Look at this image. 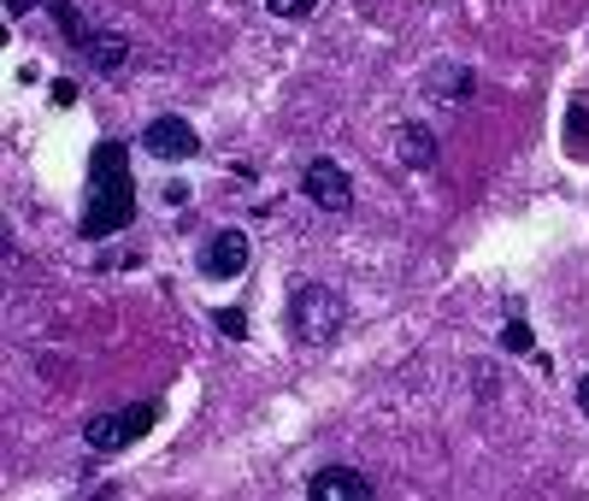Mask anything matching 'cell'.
Wrapping results in <instances>:
<instances>
[{
  "mask_svg": "<svg viewBox=\"0 0 589 501\" xmlns=\"http://www.w3.org/2000/svg\"><path fill=\"white\" fill-rule=\"evenodd\" d=\"M47 95H54V107H77V83L72 77H54V89H47Z\"/></svg>",
  "mask_w": 589,
  "mask_h": 501,
  "instance_id": "15",
  "label": "cell"
},
{
  "mask_svg": "<svg viewBox=\"0 0 589 501\" xmlns=\"http://www.w3.org/2000/svg\"><path fill=\"white\" fill-rule=\"evenodd\" d=\"M195 266H201V278H213V284H231V278H242L248 271V236L236 231H213L201 242V254H195Z\"/></svg>",
  "mask_w": 589,
  "mask_h": 501,
  "instance_id": "4",
  "label": "cell"
},
{
  "mask_svg": "<svg viewBox=\"0 0 589 501\" xmlns=\"http://www.w3.org/2000/svg\"><path fill=\"white\" fill-rule=\"evenodd\" d=\"M583 136H589V107L578 100V107H571V142H583Z\"/></svg>",
  "mask_w": 589,
  "mask_h": 501,
  "instance_id": "16",
  "label": "cell"
},
{
  "mask_svg": "<svg viewBox=\"0 0 589 501\" xmlns=\"http://www.w3.org/2000/svg\"><path fill=\"white\" fill-rule=\"evenodd\" d=\"M342 319H349V307H342V296L331 284H294L289 289V331L301 342H331L342 331Z\"/></svg>",
  "mask_w": 589,
  "mask_h": 501,
  "instance_id": "2",
  "label": "cell"
},
{
  "mask_svg": "<svg viewBox=\"0 0 589 501\" xmlns=\"http://www.w3.org/2000/svg\"><path fill=\"white\" fill-rule=\"evenodd\" d=\"M83 54L95 60V72H118V65H125V42H118V36H100V30H89V47H83Z\"/></svg>",
  "mask_w": 589,
  "mask_h": 501,
  "instance_id": "10",
  "label": "cell"
},
{
  "mask_svg": "<svg viewBox=\"0 0 589 501\" xmlns=\"http://www.w3.org/2000/svg\"><path fill=\"white\" fill-rule=\"evenodd\" d=\"M47 12H54V19H60L65 42H72V47H89V24L77 19V7H72V0H47Z\"/></svg>",
  "mask_w": 589,
  "mask_h": 501,
  "instance_id": "11",
  "label": "cell"
},
{
  "mask_svg": "<svg viewBox=\"0 0 589 501\" xmlns=\"http://www.w3.org/2000/svg\"><path fill=\"white\" fill-rule=\"evenodd\" d=\"M472 89H478V77L465 72V65H437V72H430V95H437L442 107H460Z\"/></svg>",
  "mask_w": 589,
  "mask_h": 501,
  "instance_id": "9",
  "label": "cell"
},
{
  "mask_svg": "<svg viewBox=\"0 0 589 501\" xmlns=\"http://www.w3.org/2000/svg\"><path fill=\"white\" fill-rule=\"evenodd\" d=\"M277 19H307V12H319V0H266Z\"/></svg>",
  "mask_w": 589,
  "mask_h": 501,
  "instance_id": "14",
  "label": "cell"
},
{
  "mask_svg": "<svg viewBox=\"0 0 589 501\" xmlns=\"http://www.w3.org/2000/svg\"><path fill=\"white\" fill-rule=\"evenodd\" d=\"M395 160H401L407 171H430V166H437V136H430V125H401V130H395Z\"/></svg>",
  "mask_w": 589,
  "mask_h": 501,
  "instance_id": "8",
  "label": "cell"
},
{
  "mask_svg": "<svg viewBox=\"0 0 589 501\" xmlns=\"http://www.w3.org/2000/svg\"><path fill=\"white\" fill-rule=\"evenodd\" d=\"M7 12H12V19H24V12H30V0H7Z\"/></svg>",
  "mask_w": 589,
  "mask_h": 501,
  "instance_id": "18",
  "label": "cell"
},
{
  "mask_svg": "<svg viewBox=\"0 0 589 501\" xmlns=\"http://www.w3.org/2000/svg\"><path fill=\"white\" fill-rule=\"evenodd\" d=\"M142 148L153 153V160H195V153H201V136H195V125H189V118L160 113V118H148Z\"/></svg>",
  "mask_w": 589,
  "mask_h": 501,
  "instance_id": "6",
  "label": "cell"
},
{
  "mask_svg": "<svg viewBox=\"0 0 589 501\" xmlns=\"http://www.w3.org/2000/svg\"><path fill=\"white\" fill-rule=\"evenodd\" d=\"M501 349H507V354H531V349H536L531 324H525V319H507V331H501Z\"/></svg>",
  "mask_w": 589,
  "mask_h": 501,
  "instance_id": "12",
  "label": "cell"
},
{
  "mask_svg": "<svg viewBox=\"0 0 589 501\" xmlns=\"http://www.w3.org/2000/svg\"><path fill=\"white\" fill-rule=\"evenodd\" d=\"M578 407H583V413H589V372H583V377H578Z\"/></svg>",
  "mask_w": 589,
  "mask_h": 501,
  "instance_id": "17",
  "label": "cell"
},
{
  "mask_svg": "<svg viewBox=\"0 0 589 501\" xmlns=\"http://www.w3.org/2000/svg\"><path fill=\"white\" fill-rule=\"evenodd\" d=\"M213 324H218L224 337H236V342L248 337V313H242V307H218V319H213Z\"/></svg>",
  "mask_w": 589,
  "mask_h": 501,
  "instance_id": "13",
  "label": "cell"
},
{
  "mask_svg": "<svg viewBox=\"0 0 589 501\" xmlns=\"http://www.w3.org/2000/svg\"><path fill=\"white\" fill-rule=\"evenodd\" d=\"M307 501H372V478L354 466H319L307 478Z\"/></svg>",
  "mask_w": 589,
  "mask_h": 501,
  "instance_id": "7",
  "label": "cell"
},
{
  "mask_svg": "<svg viewBox=\"0 0 589 501\" xmlns=\"http://www.w3.org/2000/svg\"><path fill=\"white\" fill-rule=\"evenodd\" d=\"M136 218V178H130V148L125 142H95L89 153V195H83L77 231L83 242L118 236Z\"/></svg>",
  "mask_w": 589,
  "mask_h": 501,
  "instance_id": "1",
  "label": "cell"
},
{
  "mask_svg": "<svg viewBox=\"0 0 589 501\" xmlns=\"http://www.w3.org/2000/svg\"><path fill=\"white\" fill-rule=\"evenodd\" d=\"M160 419V407H125V413H95L89 425H83V443L95 448V455H118V448H130L142 430Z\"/></svg>",
  "mask_w": 589,
  "mask_h": 501,
  "instance_id": "3",
  "label": "cell"
},
{
  "mask_svg": "<svg viewBox=\"0 0 589 501\" xmlns=\"http://www.w3.org/2000/svg\"><path fill=\"white\" fill-rule=\"evenodd\" d=\"M301 195L319 206V213H349L354 206V178L336 160H313L301 171Z\"/></svg>",
  "mask_w": 589,
  "mask_h": 501,
  "instance_id": "5",
  "label": "cell"
}]
</instances>
